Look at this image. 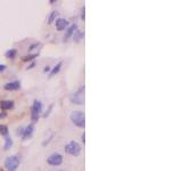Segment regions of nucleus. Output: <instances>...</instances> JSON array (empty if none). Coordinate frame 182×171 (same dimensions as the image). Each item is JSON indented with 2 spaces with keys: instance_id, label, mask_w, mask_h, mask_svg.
Returning a JSON list of instances; mask_svg holds the SVG:
<instances>
[{
  "instance_id": "nucleus-12",
  "label": "nucleus",
  "mask_w": 182,
  "mask_h": 171,
  "mask_svg": "<svg viewBox=\"0 0 182 171\" xmlns=\"http://www.w3.org/2000/svg\"><path fill=\"white\" fill-rule=\"evenodd\" d=\"M15 55H16V49H10V50H7L6 54H5V56L8 57V58H14Z\"/></svg>"
},
{
  "instance_id": "nucleus-17",
  "label": "nucleus",
  "mask_w": 182,
  "mask_h": 171,
  "mask_svg": "<svg viewBox=\"0 0 182 171\" xmlns=\"http://www.w3.org/2000/svg\"><path fill=\"white\" fill-rule=\"evenodd\" d=\"M57 15H58V13H57V11H52L51 14H50V16H49V19H48L49 24H51V23L54 22V19H55V17Z\"/></svg>"
},
{
  "instance_id": "nucleus-6",
  "label": "nucleus",
  "mask_w": 182,
  "mask_h": 171,
  "mask_svg": "<svg viewBox=\"0 0 182 171\" xmlns=\"http://www.w3.org/2000/svg\"><path fill=\"white\" fill-rule=\"evenodd\" d=\"M47 162H48V164L54 165V167L59 165V164H62V162H63V156L60 155V154H58V153H54V154H51V155L47 159Z\"/></svg>"
},
{
  "instance_id": "nucleus-9",
  "label": "nucleus",
  "mask_w": 182,
  "mask_h": 171,
  "mask_svg": "<svg viewBox=\"0 0 182 171\" xmlns=\"http://www.w3.org/2000/svg\"><path fill=\"white\" fill-rule=\"evenodd\" d=\"M32 134H33V124H30L24 129V132L22 134V138L23 139H29V138H31Z\"/></svg>"
},
{
  "instance_id": "nucleus-8",
  "label": "nucleus",
  "mask_w": 182,
  "mask_h": 171,
  "mask_svg": "<svg viewBox=\"0 0 182 171\" xmlns=\"http://www.w3.org/2000/svg\"><path fill=\"white\" fill-rule=\"evenodd\" d=\"M56 27H57V30L58 31H63L64 29H66L67 25H68V22H67L66 19H58L56 21Z\"/></svg>"
},
{
  "instance_id": "nucleus-3",
  "label": "nucleus",
  "mask_w": 182,
  "mask_h": 171,
  "mask_svg": "<svg viewBox=\"0 0 182 171\" xmlns=\"http://www.w3.org/2000/svg\"><path fill=\"white\" fill-rule=\"evenodd\" d=\"M65 152L71 154L73 156H78L81 153V147L79 145L76 141H71L70 144H67L65 147Z\"/></svg>"
},
{
  "instance_id": "nucleus-20",
  "label": "nucleus",
  "mask_w": 182,
  "mask_h": 171,
  "mask_svg": "<svg viewBox=\"0 0 182 171\" xmlns=\"http://www.w3.org/2000/svg\"><path fill=\"white\" fill-rule=\"evenodd\" d=\"M43 71H45V72H48V71H50V67H48V66L45 67V70H43Z\"/></svg>"
},
{
  "instance_id": "nucleus-18",
  "label": "nucleus",
  "mask_w": 182,
  "mask_h": 171,
  "mask_svg": "<svg viewBox=\"0 0 182 171\" xmlns=\"http://www.w3.org/2000/svg\"><path fill=\"white\" fill-rule=\"evenodd\" d=\"M0 132H1V135H4V136H6L8 132V129L6 126H0Z\"/></svg>"
},
{
  "instance_id": "nucleus-1",
  "label": "nucleus",
  "mask_w": 182,
  "mask_h": 171,
  "mask_svg": "<svg viewBox=\"0 0 182 171\" xmlns=\"http://www.w3.org/2000/svg\"><path fill=\"white\" fill-rule=\"evenodd\" d=\"M71 120L72 122L74 123L76 127H80V128H83L84 124H86V116H84V113L81 111H74L72 112L71 114Z\"/></svg>"
},
{
  "instance_id": "nucleus-11",
  "label": "nucleus",
  "mask_w": 182,
  "mask_h": 171,
  "mask_svg": "<svg viewBox=\"0 0 182 171\" xmlns=\"http://www.w3.org/2000/svg\"><path fill=\"white\" fill-rule=\"evenodd\" d=\"M76 31V25H72L70 29H68V31H67V33H66V35H65V39H68L70 37H72L73 34H74V32Z\"/></svg>"
},
{
  "instance_id": "nucleus-7",
  "label": "nucleus",
  "mask_w": 182,
  "mask_h": 171,
  "mask_svg": "<svg viewBox=\"0 0 182 171\" xmlns=\"http://www.w3.org/2000/svg\"><path fill=\"white\" fill-rule=\"evenodd\" d=\"M6 90H18L21 88V82L19 81H13L9 83H6L4 87Z\"/></svg>"
},
{
  "instance_id": "nucleus-13",
  "label": "nucleus",
  "mask_w": 182,
  "mask_h": 171,
  "mask_svg": "<svg viewBox=\"0 0 182 171\" xmlns=\"http://www.w3.org/2000/svg\"><path fill=\"white\" fill-rule=\"evenodd\" d=\"M60 67H62V63H58V64H57V65H56L55 67H54V70L51 71V73H50V75H49V77H50V78H51L52 75L57 74V73H58V72H59Z\"/></svg>"
},
{
  "instance_id": "nucleus-5",
  "label": "nucleus",
  "mask_w": 182,
  "mask_h": 171,
  "mask_svg": "<svg viewBox=\"0 0 182 171\" xmlns=\"http://www.w3.org/2000/svg\"><path fill=\"white\" fill-rule=\"evenodd\" d=\"M31 111H32V121L35 122V121H38L39 114H40L41 111H42V104H41L39 101H34Z\"/></svg>"
},
{
  "instance_id": "nucleus-21",
  "label": "nucleus",
  "mask_w": 182,
  "mask_h": 171,
  "mask_svg": "<svg viewBox=\"0 0 182 171\" xmlns=\"http://www.w3.org/2000/svg\"><path fill=\"white\" fill-rule=\"evenodd\" d=\"M9 171H14V170H9Z\"/></svg>"
},
{
  "instance_id": "nucleus-14",
  "label": "nucleus",
  "mask_w": 182,
  "mask_h": 171,
  "mask_svg": "<svg viewBox=\"0 0 182 171\" xmlns=\"http://www.w3.org/2000/svg\"><path fill=\"white\" fill-rule=\"evenodd\" d=\"M83 32L82 31H75L74 34H73V38H74V40L75 41H79V39L80 38H83Z\"/></svg>"
},
{
  "instance_id": "nucleus-19",
  "label": "nucleus",
  "mask_w": 182,
  "mask_h": 171,
  "mask_svg": "<svg viewBox=\"0 0 182 171\" xmlns=\"http://www.w3.org/2000/svg\"><path fill=\"white\" fill-rule=\"evenodd\" d=\"M5 69H6V65H4V64H0V72L5 71Z\"/></svg>"
},
{
  "instance_id": "nucleus-10",
  "label": "nucleus",
  "mask_w": 182,
  "mask_h": 171,
  "mask_svg": "<svg viewBox=\"0 0 182 171\" xmlns=\"http://www.w3.org/2000/svg\"><path fill=\"white\" fill-rule=\"evenodd\" d=\"M0 107L2 110H11L14 107V102L13 101H2L0 102Z\"/></svg>"
},
{
  "instance_id": "nucleus-4",
  "label": "nucleus",
  "mask_w": 182,
  "mask_h": 171,
  "mask_svg": "<svg viewBox=\"0 0 182 171\" xmlns=\"http://www.w3.org/2000/svg\"><path fill=\"white\" fill-rule=\"evenodd\" d=\"M18 164H19V159L18 156L16 155L9 156L5 161V167L7 168V169H10V170H15L16 168L18 167Z\"/></svg>"
},
{
  "instance_id": "nucleus-15",
  "label": "nucleus",
  "mask_w": 182,
  "mask_h": 171,
  "mask_svg": "<svg viewBox=\"0 0 182 171\" xmlns=\"http://www.w3.org/2000/svg\"><path fill=\"white\" fill-rule=\"evenodd\" d=\"M38 56V54H33V55H29V56H24L23 57V60L24 62H30V60H32L33 58H35Z\"/></svg>"
},
{
  "instance_id": "nucleus-16",
  "label": "nucleus",
  "mask_w": 182,
  "mask_h": 171,
  "mask_svg": "<svg viewBox=\"0 0 182 171\" xmlns=\"http://www.w3.org/2000/svg\"><path fill=\"white\" fill-rule=\"evenodd\" d=\"M13 146V140H11V138L8 137L6 139V144H5V149H9Z\"/></svg>"
},
{
  "instance_id": "nucleus-2",
  "label": "nucleus",
  "mask_w": 182,
  "mask_h": 171,
  "mask_svg": "<svg viewBox=\"0 0 182 171\" xmlns=\"http://www.w3.org/2000/svg\"><path fill=\"white\" fill-rule=\"evenodd\" d=\"M71 101L74 104H83L84 103V86H82L79 90H76L71 97Z\"/></svg>"
}]
</instances>
